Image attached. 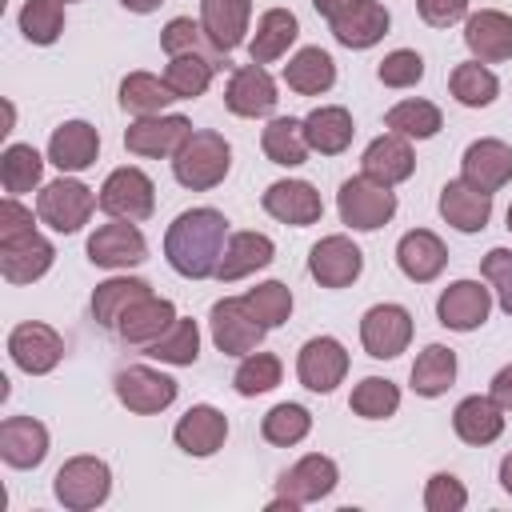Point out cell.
Wrapping results in <instances>:
<instances>
[{
    "label": "cell",
    "mask_w": 512,
    "mask_h": 512,
    "mask_svg": "<svg viewBox=\"0 0 512 512\" xmlns=\"http://www.w3.org/2000/svg\"><path fill=\"white\" fill-rule=\"evenodd\" d=\"M224 244H228V220L216 208H188L164 232V256H168L172 272H180L188 280L216 276Z\"/></svg>",
    "instance_id": "1"
},
{
    "label": "cell",
    "mask_w": 512,
    "mask_h": 512,
    "mask_svg": "<svg viewBox=\"0 0 512 512\" xmlns=\"http://www.w3.org/2000/svg\"><path fill=\"white\" fill-rule=\"evenodd\" d=\"M228 168H232V148H228V140H224L220 132H212V128L192 132V136L180 144V152L172 156L176 180H180L184 188H192V192L216 188V184L228 176Z\"/></svg>",
    "instance_id": "2"
},
{
    "label": "cell",
    "mask_w": 512,
    "mask_h": 512,
    "mask_svg": "<svg viewBox=\"0 0 512 512\" xmlns=\"http://www.w3.org/2000/svg\"><path fill=\"white\" fill-rule=\"evenodd\" d=\"M336 208H340V220L356 232H376L384 228L392 216H396V192L372 176H352L340 184L336 192Z\"/></svg>",
    "instance_id": "3"
},
{
    "label": "cell",
    "mask_w": 512,
    "mask_h": 512,
    "mask_svg": "<svg viewBox=\"0 0 512 512\" xmlns=\"http://www.w3.org/2000/svg\"><path fill=\"white\" fill-rule=\"evenodd\" d=\"M52 492H56V500H60L64 508L88 512V508H96V504L108 500V492H112V472H108V464H104L100 456H72V460L60 464V472H56V480H52Z\"/></svg>",
    "instance_id": "4"
},
{
    "label": "cell",
    "mask_w": 512,
    "mask_h": 512,
    "mask_svg": "<svg viewBox=\"0 0 512 512\" xmlns=\"http://www.w3.org/2000/svg\"><path fill=\"white\" fill-rule=\"evenodd\" d=\"M96 204H100V200L92 196L88 184L60 176V180H52V184L40 188V196H36V216H40L52 232L72 236V232H80V228L88 224V216H92Z\"/></svg>",
    "instance_id": "5"
},
{
    "label": "cell",
    "mask_w": 512,
    "mask_h": 512,
    "mask_svg": "<svg viewBox=\"0 0 512 512\" xmlns=\"http://www.w3.org/2000/svg\"><path fill=\"white\" fill-rule=\"evenodd\" d=\"M100 212H108L112 220H148L156 208V184L148 180V172L124 164L116 172H108V180L100 184Z\"/></svg>",
    "instance_id": "6"
},
{
    "label": "cell",
    "mask_w": 512,
    "mask_h": 512,
    "mask_svg": "<svg viewBox=\"0 0 512 512\" xmlns=\"http://www.w3.org/2000/svg\"><path fill=\"white\" fill-rule=\"evenodd\" d=\"M208 324H212V344H216L224 356H248V352H256V348L264 344V332H268V328L248 312L244 296H224V300H216Z\"/></svg>",
    "instance_id": "7"
},
{
    "label": "cell",
    "mask_w": 512,
    "mask_h": 512,
    "mask_svg": "<svg viewBox=\"0 0 512 512\" xmlns=\"http://www.w3.org/2000/svg\"><path fill=\"white\" fill-rule=\"evenodd\" d=\"M412 340V312L404 304H372L360 320V344L372 360H396Z\"/></svg>",
    "instance_id": "8"
},
{
    "label": "cell",
    "mask_w": 512,
    "mask_h": 512,
    "mask_svg": "<svg viewBox=\"0 0 512 512\" xmlns=\"http://www.w3.org/2000/svg\"><path fill=\"white\" fill-rule=\"evenodd\" d=\"M112 388H116V400H120L128 412H136V416L164 412V408L176 400V380L164 376V372H156V368H148V364H128V368H120L116 380H112Z\"/></svg>",
    "instance_id": "9"
},
{
    "label": "cell",
    "mask_w": 512,
    "mask_h": 512,
    "mask_svg": "<svg viewBox=\"0 0 512 512\" xmlns=\"http://www.w3.org/2000/svg\"><path fill=\"white\" fill-rule=\"evenodd\" d=\"M8 356H12V364H16L20 372L44 376V372H52V368L64 360V340H60L56 328H48V324H40V320H24V324H16L12 336H8Z\"/></svg>",
    "instance_id": "10"
},
{
    "label": "cell",
    "mask_w": 512,
    "mask_h": 512,
    "mask_svg": "<svg viewBox=\"0 0 512 512\" xmlns=\"http://www.w3.org/2000/svg\"><path fill=\"white\" fill-rule=\"evenodd\" d=\"M308 272L320 288H348L364 272V252L348 236H324L308 252Z\"/></svg>",
    "instance_id": "11"
},
{
    "label": "cell",
    "mask_w": 512,
    "mask_h": 512,
    "mask_svg": "<svg viewBox=\"0 0 512 512\" xmlns=\"http://www.w3.org/2000/svg\"><path fill=\"white\" fill-rule=\"evenodd\" d=\"M296 376L308 392H332L348 376V352L336 336H312L296 356Z\"/></svg>",
    "instance_id": "12"
},
{
    "label": "cell",
    "mask_w": 512,
    "mask_h": 512,
    "mask_svg": "<svg viewBox=\"0 0 512 512\" xmlns=\"http://www.w3.org/2000/svg\"><path fill=\"white\" fill-rule=\"evenodd\" d=\"M192 136L188 116H136V124H128L124 132V148L132 156H176L180 144Z\"/></svg>",
    "instance_id": "13"
},
{
    "label": "cell",
    "mask_w": 512,
    "mask_h": 512,
    "mask_svg": "<svg viewBox=\"0 0 512 512\" xmlns=\"http://www.w3.org/2000/svg\"><path fill=\"white\" fill-rule=\"evenodd\" d=\"M488 312H492V288H484L480 280H456L436 300V320L452 332L480 328L488 320Z\"/></svg>",
    "instance_id": "14"
},
{
    "label": "cell",
    "mask_w": 512,
    "mask_h": 512,
    "mask_svg": "<svg viewBox=\"0 0 512 512\" xmlns=\"http://www.w3.org/2000/svg\"><path fill=\"white\" fill-rule=\"evenodd\" d=\"M148 256V244L140 236V228L132 220H112V224H100L92 236H88V260L96 268H132Z\"/></svg>",
    "instance_id": "15"
},
{
    "label": "cell",
    "mask_w": 512,
    "mask_h": 512,
    "mask_svg": "<svg viewBox=\"0 0 512 512\" xmlns=\"http://www.w3.org/2000/svg\"><path fill=\"white\" fill-rule=\"evenodd\" d=\"M276 80L264 72V64H244L232 72L228 88H224V104L232 116H244V120H256V116H268L276 108Z\"/></svg>",
    "instance_id": "16"
},
{
    "label": "cell",
    "mask_w": 512,
    "mask_h": 512,
    "mask_svg": "<svg viewBox=\"0 0 512 512\" xmlns=\"http://www.w3.org/2000/svg\"><path fill=\"white\" fill-rule=\"evenodd\" d=\"M260 204H264L268 216H276L280 224H292V228H308L324 216L320 192L308 180H276V184H268Z\"/></svg>",
    "instance_id": "17"
},
{
    "label": "cell",
    "mask_w": 512,
    "mask_h": 512,
    "mask_svg": "<svg viewBox=\"0 0 512 512\" xmlns=\"http://www.w3.org/2000/svg\"><path fill=\"white\" fill-rule=\"evenodd\" d=\"M340 472H336V460L332 456H320V452H308L300 456L284 476H280V496L292 500L296 508L300 504H316L324 500L332 488H336Z\"/></svg>",
    "instance_id": "18"
},
{
    "label": "cell",
    "mask_w": 512,
    "mask_h": 512,
    "mask_svg": "<svg viewBox=\"0 0 512 512\" xmlns=\"http://www.w3.org/2000/svg\"><path fill=\"white\" fill-rule=\"evenodd\" d=\"M460 180L476 184L480 192H500L512 180V148L504 140H472L460 160Z\"/></svg>",
    "instance_id": "19"
},
{
    "label": "cell",
    "mask_w": 512,
    "mask_h": 512,
    "mask_svg": "<svg viewBox=\"0 0 512 512\" xmlns=\"http://www.w3.org/2000/svg\"><path fill=\"white\" fill-rule=\"evenodd\" d=\"M464 44L480 64L512 60V16L496 8H480L464 24Z\"/></svg>",
    "instance_id": "20"
},
{
    "label": "cell",
    "mask_w": 512,
    "mask_h": 512,
    "mask_svg": "<svg viewBox=\"0 0 512 512\" xmlns=\"http://www.w3.org/2000/svg\"><path fill=\"white\" fill-rule=\"evenodd\" d=\"M440 216L456 232H484L492 220V192H480L468 180H448L440 188Z\"/></svg>",
    "instance_id": "21"
},
{
    "label": "cell",
    "mask_w": 512,
    "mask_h": 512,
    "mask_svg": "<svg viewBox=\"0 0 512 512\" xmlns=\"http://www.w3.org/2000/svg\"><path fill=\"white\" fill-rule=\"evenodd\" d=\"M396 264H400V272H404L412 284H428V280H436V276L444 272L448 248H444V240H440L436 232L412 228V232H404L400 244H396Z\"/></svg>",
    "instance_id": "22"
},
{
    "label": "cell",
    "mask_w": 512,
    "mask_h": 512,
    "mask_svg": "<svg viewBox=\"0 0 512 512\" xmlns=\"http://www.w3.org/2000/svg\"><path fill=\"white\" fill-rule=\"evenodd\" d=\"M252 16V0H200V28L216 52H232L244 44Z\"/></svg>",
    "instance_id": "23"
},
{
    "label": "cell",
    "mask_w": 512,
    "mask_h": 512,
    "mask_svg": "<svg viewBox=\"0 0 512 512\" xmlns=\"http://www.w3.org/2000/svg\"><path fill=\"white\" fill-rule=\"evenodd\" d=\"M100 156V132L88 120H64L48 140V160L60 172H84Z\"/></svg>",
    "instance_id": "24"
},
{
    "label": "cell",
    "mask_w": 512,
    "mask_h": 512,
    "mask_svg": "<svg viewBox=\"0 0 512 512\" xmlns=\"http://www.w3.org/2000/svg\"><path fill=\"white\" fill-rule=\"evenodd\" d=\"M360 168H364V176H372V180L396 188V184H404V180L416 172V156H412V144H408L404 136L384 132V136H376V140L364 148Z\"/></svg>",
    "instance_id": "25"
},
{
    "label": "cell",
    "mask_w": 512,
    "mask_h": 512,
    "mask_svg": "<svg viewBox=\"0 0 512 512\" xmlns=\"http://www.w3.org/2000/svg\"><path fill=\"white\" fill-rule=\"evenodd\" d=\"M224 436H228V420H224V412L212 408V404H192V408L176 420V428H172V440H176L188 456H212V452H220Z\"/></svg>",
    "instance_id": "26"
},
{
    "label": "cell",
    "mask_w": 512,
    "mask_h": 512,
    "mask_svg": "<svg viewBox=\"0 0 512 512\" xmlns=\"http://www.w3.org/2000/svg\"><path fill=\"white\" fill-rule=\"evenodd\" d=\"M56 260V248L40 236V232H28L20 240H8L0 244V272L8 284H32L40 280Z\"/></svg>",
    "instance_id": "27"
},
{
    "label": "cell",
    "mask_w": 512,
    "mask_h": 512,
    "mask_svg": "<svg viewBox=\"0 0 512 512\" xmlns=\"http://www.w3.org/2000/svg\"><path fill=\"white\" fill-rule=\"evenodd\" d=\"M48 456V428L32 416H8L0 424V460L8 468H36Z\"/></svg>",
    "instance_id": "28"
},
{
    "label": "cell",
    "mask_w": 512,
    "mask_h": 512,
    "mask_svg": "<svg viewBox=\"0 0 512 512\" xmlns=\"http://www.w3.org/2000/svg\"><path fill=\"white\" fill-rule=\"evenodd\" d=\"M176 324V308H172V300H164V296H140L124 316H120V324H116V332H120V340H128V344H152V340H160L168 328Z\"/></svg>",
    "instance_id": "29"
},
{
    "label": "cell",
    "mask_w": 512,
    "mask_h": 512,
    "mask_svg": "<svg viewBox=\"0 0 512 512\" xmlns=\"http://www.w3.org/2000/svg\"><path fill=\"white\" fill-rule=\"evenodd\" d=\"M452 428L464 444L472 448H484L492 440H500L504 432V408L492 400V396H464L452 412Z\"/></svg>",
    "instance_id": "30"
},
{
    "label": "cell",
    "mask_w": 512,
    "mask_h": 512,
    "mask_svg": "<svg viewBox=\"0 0 512 512\" xmlns=\"http://www.w3.org/2000/svg\"><path fill=\"white\" fill-rule=\"evenodd\" d=\"M276 256V244L264 236V232H232L228 244H224V256H220V268H216V280L232 284L248 272H260L268 268Z\"/></svg>",
    "instance_id": "31"
},
{
    "label": "cell",
    "mask_w": 512,
    "mask_h": 512,
    "mask_svg": "<svg viewBox=\"0 0 512 512\" xmlns=\"http://www.w3.org/2000/svg\"><path fill=\"white\" fill-rule=\"evenodd\" d=\"M304 136H308V148L320 152V156H336L352 144L356 136V124H352V112L340 108V104H320L304 116Z\"/></svg>",
    "instance_id": "32"
},
{
    "label": "cell",
    "mask_w": 512,
    "mask_h": 512,
    "mask_svg": "<svg viewBox=\"0 0 512 512\" xmlns=\"http://www.w3.org/2000/svg\"><path fill=\"white\" fill-rule=\"evenodd\" d=\"M384 32H388V8L376 0H360L344 16L332 20V36L344 48H372L384 40Z\"/></svg>",
    "instance_id": "33"
},
{
    "label": "cell",
    "mask_w": 512,
    "mask_h": 512,
    "mask_svg": "<svg viewBox=\"0 0 512 512\" xmlns=\"http://www.w3.org/2000/svg\"><path fill=\"white\" fill-rule=\"evenodd\" d=\"M296 36H300L296 16H292L288 8H268V12L256 20V36L248 40V56H252L256 64H272V60H280V56L292 48Z\"/></svg>",
    "instance_id": "34"
},
{
    "label": "cell",
    "mask_w": 512,
    "mask_h": 512,
    "mask_svg": "<svg viewBox=\"0 0 512 512\" xmlns=\"http://www.w3.org/2000/svg\"><path fill=\"white\" fill-rule=\"evenodd\" d=\"M220 68V56H208V52H184V56H168V68H164V84L172 88L176 100H196L208 92L212 76Z\"/></svg>",
    "instance_id": "35"
},
{
    "label": "cell",
    "mask_w": 512,
    "mask_h": 512,
    "mask_svg": "<svg viewBox=\"0 0 512 512\" xmlns=\"http://www.w3.org/2000/svg\"><path fill=\"white\" fill-rule=\"evenodd\" d=\"M284 84L300 96H320L336 84V60L324 48H300L288 64H284Z\"/></svg>",
    "instance_id": "36"
},
{
    "label": "cell",
    "mask_w": 512,
    "mask_h": 512,
    "mask_svg": "<svg viewBox=\"0 0 512 512\" xmlns=\"http://www.w3.org/2000/svg\"><path fill=\"white\" fill-rule=\"evenodd\" d=\"M260 148H264V156L272 160V164H280V168H296V164H304L308 160V136H304V120H296V116H276V120H268V128H264V136H260Z\"/></svg>",
    "instance_id": "37"
},
{
    "label": "cell",
    "mask_w": 512,
    "mask_h": 512,
    "mask_svg": "<svg viewBox=\"0 0 512 512\" xmlns=\"http://www.w3.org/2000/svg\"><path fill=\"white\" fill-rule=\"evenodd\" d=\"M148 292H152V288H148L144 280H136V276H112V280L96 284V292H92V316H96V324L116 332L120 316H124L140 296H148Z\"/></svg>",
    "instance_id": "38"
},
{
    "label": "cell",
    "mask_w": 512,
    "mask_h": 512,
    "mask_svg": "<svg viewBox=\"0 0 512 512\" xmlns=\"http://www.w3.org/2000/svg\"><path fill=\"white\" fill-rule=\"evenodd\" d=\"M408 380H412V392L416 396H444L452 388V380H456V352L444 348V344H428L416 356Z\"/></svg>",
    "instance_id": "39"
},
{
    "label": "cell",
    "mask_w": 512,
    "mask_h": 512,
    "mask_svg": "<svg viewBox=\"0 0 512 512\" xmlns=\"http://www.w3.org/2000/svg\"><path fill=\"white\" fill-rule=\"evenodd\" d=\"M172 100L176 96L164 84V76H152V72H128L120 84V108L128 116H160Z\"/></svg>",
    "instance_id": "40"
},
{
    "label": "cell",
    "mask_w": 512,
    "mask_h": 512,
    "mask_svg": "<svg viewBox=\"0 0 512 512\" xmlns=\"http://www.w3.org/2000/svg\"><path fill=\"white\" fill-rule=\"evenodd\" d=\"M384 128L404 136V140H428L444 128V116L432 100H400L384 112Z\"/></svg>",
    "instance_id": "41"
},
{
    "label": "cell",
    "mask_w": 512,
    "mask_h": 512,
    "mask_svg": "<svg viewBox=\"0 0 512 512\" xmlns=\"http://www.w3.org/2000/svg\"><path fill=\"white\" fill-rule=\"evenodd\" d=\"M448 88L464 108H488L500 92V80L480 64V60H464L448 72Z\"/></svg>",
    "instance_id": "42"
},
{
    "label": "cell",
    "mask_w": 512,
    "mask_h": 512,
    "mask_svg": "<svg viewBox=\"0 0 512 512\" xmlns=\"http://www.w3.org/2000/svg\"><path fill=\"white\" fill-rule=\"evenodd\" d=\"M44 176V156L32 148V144H8L4 156H0V184L8 196H20V192H32Z\"/></svg>",
    "instance_id": "43"
},
{
    "label": "cell",
    "mask_w": 512,
    "mask_h": 512,
    "mask_svg": "<svg viewBox=\"0 0 512 512\" xmlns=\"http://www.w3.org/2000/svg\"><path fill=\"white\" fill-rule=\"evenodd\" d=\"M260 432H264V440L268 444H276V448H292V444H300L308 432H312V412L304 408V404H276V408H268V416L260 420Z\"/></svg>",
    "instance_id": "44"
},
{
    "label": "cell",
    "mask_w": 512,
    "mask_h": 512,
    "mask_svg": "<svg viewBox=\"0 0 512 512\" xmlns=\"http://www.w3.org/2000/svg\"><path fill=\"white\" fill-rule=\"evenodd\" d=\"M148 356L164 360V364H176V368L196 364V356H200V328H196V320H180L176 316V324L160 340L148 344Z\"/></svg>",
    "instance_id": "45"
},
{
    "label": "cell",
    "mask_w": 512,
    "mask_h": 512,
    "mask_svg": "<svg viewBox=\"0 0 512 512\" xmlns=\"http://www.w3.org/2000/svg\"><path fill=\"white\" fill-rule=\"evenodd\" d=\"M348 408L364 420H388L396 408H400V388L384 376H364L356 388H352V400Z\"/></svg>",
    "instance_id": "46"
},
{
    "label": "cell",
    "mask_w": 512,
    "mask_h": 512,
    "mask_svg": "<svg viewBox=\"0 0 512 512\" xmlns=\"http://www.w3.org/2000/svg\"><path fill=\"white\" fill-rule=\"evenodd\" d=\"M244 304H248V312H252L264 328H280V324L292 316V288L280 284V280H264V284H256L252 292H244Z\"/></svg>",
    "instance_id": "47"
},
{
    "label": "cell",
    "mask_w": 512,
    "mask_h": 512,
    "mask_svg": "<svg viewBox=\"0 0 512 512\" xmlns=\"http://www.w3.org/2000/svg\"><path fill=\"white\" fill-rule=\"evenodd\" d=\"M20 32L32 44H56L64 32V4L60 0H24L20 8Z\"/></svg>",
    "instance_id": "48"
},
{
    "label": "cell",
    "mask_w": 512,
    "mask_h": 512,
    "mask_svg": "<svg viewBox=\"0 0 512 512\" xmlns=\"http://www.w3.org/2000/svg\"><path fill=\"white\" fill-rule=\"evenodd\" d=\"M280 360L272 356V352H248L244 360H240V368H236V376H232V388L240 392V396H260V392H272L276 384H280Z\"/></svg>",
    "instance_id": "49"
},
{
    "label": "cell",
    "mask_w": 512,
    "mask_h": 512,
    "mask_svg": "<svg viewBox=\"0 0 512 512\" xmlns=\"http://www.w3.org/2000/svg\"><path fill=\"white\" fill-rule=\"evenodd\" d=\"M376 76H380L384 88H412V84H420V76H424V60H420V52H412V48H396V52H388V56L380 60Z\"/></svg>",
    "instance_id": "50"
},
{
    "label": "cell",
    "mask_w": 512,
    "mask_h": 512,
    "mask_svg": "<svg viewBox=\"0 0 512 512\" xmlns=\"http://www.w3.org/2000/svg\"><path fill=\"white\" fill-rule=\"evenodd\" d=\"M204 28L192 20V16H176V20H168L164 24V32H160V48L168 52V56H184V52H204ZM208 56H220V52H212L208 48Z\"/></svg>",
    "instance_id": "51"
},
{
    "label": "cell",
    "mask_w": 512,
    "mask_h": 512,
    "mask_svg": "<svg viewBox=\"0 0 512 512\" xmlns=\"http://www.w3.org/2000/svg\"><path fill=\"white\" fill-rule=\"evenodd\" d=\"M480 276L492 284L496 304L512 316V248H492V252L480 260Z\"/></svg>",
    "instance_id": "52"
},
{
    "label": "cell",
    "mask_w": 512,
    "mask_h": 512,
    "mask_svg": "<svg viewBox=\"0 0 512 512\" xmlns=\"http://www.w3.org/2000/svg\"><path fill=\"white\" fill-rule=\"evenodd\" d=\"M468 504V488L452 472H436L424 488V508L428 512H460Z\"/></svg>",
    "instance_id": "53"
},
{
    "label": "cell",
    "mask_w": 512,
    "mask_h": 512,
    "mask_svg": "<svg viewBox=\"0 0 512 512\" xmlns=\"http://www.w3.org/2000/svg\"><path fill=\"white\" fill-rule=\"evenodd\" d=\"M28 232H36L32 208H24L16 196H8V200L0 204V244H8V240H20V236H28Z\"/></svg>",
    "instance_id": "54"
},
{
    "label": "cell",
    "mask_w": 512,
    "mask_h": 512,
    "mask_svg": "<svg viewBox=\"0 0 512 512\" xmlns=\"http://www.w3.org/2000/svg\"><path fill=\"white\" fill-rule=\"evenodd\" d=\"M416 12L432 28H448L468 16V0H416Z\"/></svg>",
    "instance_id": "55"
},
{
    "label": "cell",
    "mask_w": 512,
    "mask_h": 512,
    "mask_svg": "<svg viewBox=\"0 0 512 512\" xmlns=\"http://www.w3.org/2000/svg\"><path fill=\"white\" fill-rule=\"evenodd\" d=\"M504 412H512V364H504L496 376H492V392H488Z\"/></svg>",
    "instance_id": "56"
},
{
    "label": "cell",
    "mask_w": 512,
    "mask_h": 512,
    "mask_svg": "<svg viewBox=\"0 0 512 512\" xmlns=\"http://www.w3.org/2000/svg\"><path fill=\"white\" fill-rule=\"evenodd\" d=\"M352 4H360V0H312V8H316V12H320L328 24H332L336 16H344Z\"/></svg>",
    "instance_id": "57"
},
{
    "label": "cell",
    "mask_w": 512,
    "mask_h": 512,
    "mask_svg": "<svg viewBox=\"0 0 512 512\" xmlns=\"http://www.w3.org/2000/svg\"><path fill=\"white\" fill-rule=\"evenodd\" d=\"M120 4H124L128 12H140V16H144V12H156L164 0H120Z\"/></svg>",
    "instance_id": "58"
},
{
    "label": "cell",
    "mask_w": 512,
    "mask_h": 512,
    "mask_svg": "<svg viewBox=\"0 0 512 512\" xmlns=\"http://www.w3.org/2000/svg\"><path fill=\"white\" fill-rule=\"evenodd\" d=\"M500 488H504V492L512 496V452H508V456L500 460Z\"/></svg>",
    "instance_id": "59"
},
{
    "label": "cell",
    "mask_w": 512,
    "mask_h": 512,
    "mask_svg": "<svg viewBox=\"0 0 512 512\" xmlns=\"http://www.w3.org/2000/svg\"><path fill=\"white\" fill-rule=\"evenodd\" d=\"M508 232H512V204H508Z\"/></svg>",
    "instance_id": "60"
},
{
    "label": "cell",
    "mask_w": 512,
    "mask_h": 512,
    "mask_svg": "<svg viewBox=\"0 0 512 512\" xmlns=\"http://www.w3.org/2000/svg\"><path fill=\"white\" fill-rule=\"evenodd\" d=\"M64 4H72V0H64Z\"/></svg>",
    "instance_id": "61"
}]
</instances>
